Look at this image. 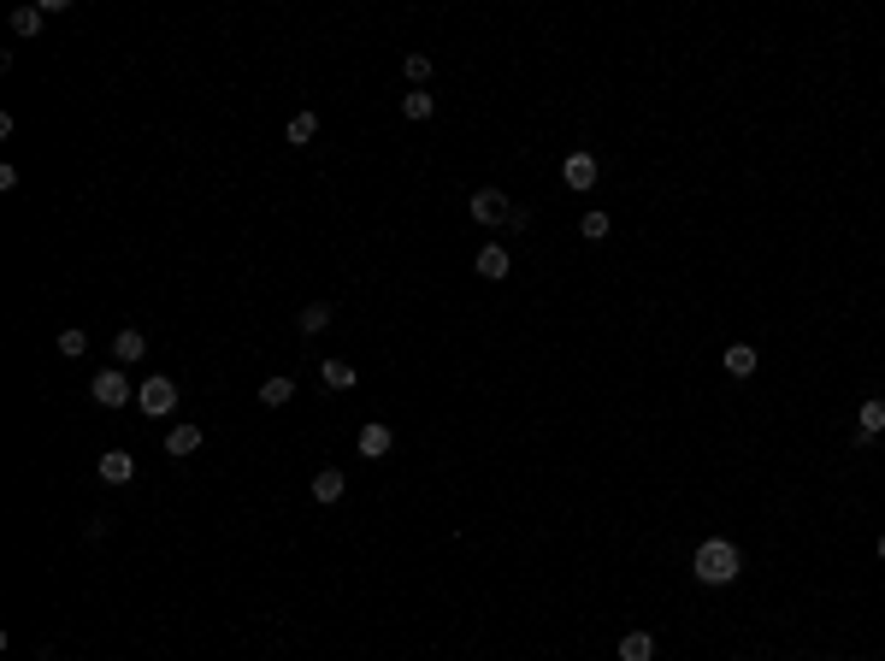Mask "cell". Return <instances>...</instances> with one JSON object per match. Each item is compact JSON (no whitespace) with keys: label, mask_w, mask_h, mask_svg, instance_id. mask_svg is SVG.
<instances>
[{"label":"cell","mask_w":885,"mask_h":661,"mask_svg":"<svg viewBox=\"0 0 885 661\" xmlns=\"http://www.w3.org/2000/svg\"><path fill=\"white\" fill-rule=\"evenodd\" d=\"M697 578L703 585H732L738 578V567H744V555H738V544H726V537H708V544H697Z\"/></svg>","instance_id":"1"},{"label":"cell","mask_w":885,"mask_h":661,"mask_svg":"<svg viewBox=\"0 0 885 661\" xmlns=\"http://www.w3.org/2000/svg\"><path fill=\"white\" fill-rule=\"evenodd\" d=\"M136 408L148 413V420H166V413L178 408V378H142V390H136Z\"/></svg>","instance_id":"2"},{"label":"cell","mask_w":885,"mask_h":661,"mask_svg":"<svg viewBox=\"0 0 885 661\" xmlns=\"http://www.w3.org/2000/svg\"><path fill=\"white\" fill-rule=\"evenodd\" d=\"M478 278H508V248L502 242H484V248H478Z\"/></svg>","instance_id":"10"},{"label":"cell","mask_w":885,"mask_h":661,"mask_svg":"<svg viewBox=\"0 0 885 661\" xmlns=\"http://www.w3.org/2000/svg\"><path fill=\"white\" fill-rule=\"evenodd\" d=\"M402 77H408V89H425V77H431V59H425V54H408V59H402Z\"/></svg>","instance_id":"21"},{"label":"cell","mask_w":885,"mask_h":661,"mask_svg":"<svg viewBox=\"0 0 885 661\" xmlns=\"http://www.w3.org/2000/svg\"><path fill=\"white\" fill-rule=\"evenodd\" d=\"M313 502H343V473L337 466H319V473H313Z\"/></svg>","instance_id":"9"},{"label":"cell","mask_w":885,"mask_h":661,"mask_svg":"<svg viewBox=\"0 0 885 661\" xmlns=\"http://www.w3.org/2000/svg\"><path fill=\"white\" fill-rule=\"evenodd\" d=\"M620 661H655V638L649 632H626L620 638Z\"/></svg>","instance_id":"14"},{"label":"cell","mask_w":885,"mask_h":661,"mask_svg":"<svg viewBox=\"0 0 885 661\" xmlns=\"http://www.w3.org/2000/svg\"><path fill=\"white\" fill-rule=\"evenodd\" d=\"M466 213H473V225H508V219H514V207H508L502 189H473Z\"/></svg>","instance_id":"3"},{"label":"cell","mask_w":885,"mask_h":661,"mask_svg":"<svg viewBox=\"0 0 885 661\" xmlns=\"http://www.w3.org/2000/svg\"><path fill=\"white\" fill-rule=\"evenodd\" d=\"M290 396H295V378H266L260 384V408H283Z\"/></svg>","instance_id":"20"},{"label":"cell","mask_w":885,"mask_h":661,"mask_svg":"<svg viewBox=\"0 0 885 661\" xmlns=\"http://www.w3.org/2000/svg\"><path fill=\"white\" fill-rule=\"evenodd\" d=\"M756 366H761V354L750 349V343H732V349H726V372H732V378H750Z\"/></svg>","instance_id":"12"},{"label":"cell","mask_w":885,"mask_h":661,"mask_svg":"<svg viewBox=\"0 0 885 661\" xmlns=\"http://www.w3.org/2000/svg\"><path fill=\"white\" fill-rule=\"evenodd\" d=\"M561 178H567V189H590V183H596V160L590 154H567Z\"/></svg>","instance_id":"8"},{"label":"cell","mask_w":885,"mask_h":661,"mask_svg":"<svg viewBox=\"0 0 885 661\" xmlns=\"http://www.w3.org/2000/svg\"><path fill=\"white\" fill-rule=\"evenodd\" d=\"M95 473H100V484H130V479H136V461H130L125 449H107Z\"/></svg>","instance_id":"6"},{"label":"cell","mask_w":885,"mask_h":661,"mask_svg":"<svg viewBox=\"0 0 885 661\" xmlns=\"http://www.w3.org/2000/svg\"><path fill=\"white\" fill-rule=\"evenodd\" d=\"M880 561H885V532H880Z\"/></svg>","instance_id":"24"},{"label":"cell","mask_w":885,"mask_h":661,"mask_svg":"<svg viewBox=\"0 0 885 661\" xmlns=\"http://www.w3.org/2000/svg\"><path fill=\"white\" fill-rule=\"evenodd\" d=\"M113 354H118V366H136L142 354H148V337H142V331H118V337H113Z\"/></svg>","instance_id":"11"},{"label":"cell","mask_w":885,"mask_h":661,"mask_svg":"<svg viewBox=\"0 0 885 661\" xmlns=\"http://www.w3.org/2000/svg\"><path fill=\"white\" fill-rule=\"evenodd\" d=\"M295 325H301V337H319L325 325H331V308H325V301H308V308H301V319H295Z\"/></svg>","instance_id":"19"},{"label":"cell","mask_w":885,"mask_h":661,"mask_svg":"<svg viewBox=\"0 0 885 661\" xmlns=\"http://www.w3.org/2000/svg\"><path fill=\"white\" fill-rule=\"evenodd\" d=\"M319 384H325V390H354V366L349 361H325L319 366Z\"/></svg>","instance_id":"15"},{"label":"cell","mask_w":885,"mask_h":661,"mask_svg":"<svg viewBox=\"0 0 885 661\" xmlns=\"http://www.w3.org/2000/svg\"><path fill=\"white\" fill-rule=\"evenodd\" d=\"M89 390H95L100 408H125V402H130V378H125V366H107V372H95V384H89Z\"/></svg>","instance_id":"4"},{"label":"cell","mask_w":885,"mask_h":661,"mask_svg":"<svg viewBox=\"0 0 885 661\" xmlns=\"http://www.w3.org/2000/svg\"><path fill=\"white\" fill-rule=\"evenodd\" d=\"M578 230H585L590 242H603V237H608V213H585V219H578Z\"/></svg>","instance_id":"23"},{"label":"cell","mask_w":885,"mask_h":661,"mask_svg":"<svg viewBox=\"0 0 885 661\" xmlns=\"http://www.w3.org/2000/svg\"><path fill=\"white\" fill-rule=\"evenodd\" d=\"M354 443H360L366 461H384V455L395 449V431H390V425H360V437H354Z\"/></svg>","instance_id":"5"},{"label":"cell","mask_w":885,"mask_h":661,"mask_svg":"<svg viewBox=\"0 0 885 661\" xmlns=\"http://www.w3.org/2000/svg\"><path fill=\"white\" fill-rule=\"evenodd\" d=\"M885 431V402H862V425H856V443H868V437Z\"/></svg>","instance_id":"17"},{"label":"cell","mask_w":885,"mask_h":661,"mask_svg":"<svg viewBox=\"0 0 885 661\" xmlns=\"http://www.w3.org/2000/svg\"><path fill=\"white\" fill-rule=\"evenodd\" d=\"M437 113V100L425 95V89H408V95H402V118H413V125H420V118H431Z\"/></svg>","instance_id":"18"},{"label":"cell","mask_w":885,"mask_h":661,"mask_svg":"<svg viewBox=\"0 0 885 661\" xmlns=\"http://www.w3.org/2000/svg\"><path fill=\"white\" fill-rule=\"evenodd\" d=\"M313 136H319V113H295L290 130H283V142H290V148H308Z\"/></svg>","instance_id":"13"},{"label":"cell","mask_w":885,"mask_h":661,"mask_svg":"<svg viewBox=\"0 0 885 661\" xmlns=\"http://www.w3.org/2000/svg\"><path fill=\"white\" fill-rule=\"evenodd\" d=\"M48 24V6H18L13 13V36H42Z\"/></svg>","instance_id":"16"},{"label":"cell","mask_w":885,"mask_h":661,"mask_svg":"<svg viewBox=\"0 0 885 661\" xmlns=\"http://www.w3.org/2000/svg\"><path fill=\"white\" fill-rule=\"evenodd\" d=\"M59 354H65V361H83L89 354V331H59Z\"/></svg>","instance_id":"22"},{"label":"cell","mask_w":885,"mask_h":661,"mask_svg":"<svg viewBox=\"0 0 885 661\" xmlns=\"http://www.w3.org/2000/svg\"><path fill=\"white\" fill-rule=\"evenodd\" d=\"M201 449V425H171L166 431V455L171 461H183V455H195Z\"/></svg>","instance_id":"7"}]
</instances>
